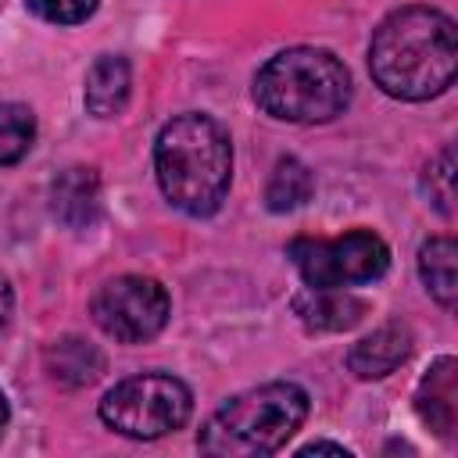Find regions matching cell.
Here are the masks:
<instances>
[{
    "mask_svg": "<svg viewBox=\"0 0 458 458\" xmlns=\"http://www.w3.org/2000/svg\"><path fill=\"white\" fill-rule=\"evenodd\" d=\"M369 72L386 97L397 100L440 97L458 72L454 18L422 4L386 14L369 43Z\"/></svg>",
    "mask_w": 458,
    "mask_h": 458,
    "instance_id": "1",
    "label": "cell"
},
{
    "mask_svg": "<svg viewBox=\"0 0 458 458\" xmlns=\"http://www.w3.org/2000/svg\"><path fill=\"white\" fill-rule=\"evenodd\" d=\"M422 190L440 215H454V150L444 147L422 172Z\"/></svg>",
    "mask_w": 458,
    "mask_h": 458,
    "instance_id": "17",
    "label": "cell"
},
{
    "mask_svg": "<svg viewBox=\"0 0 458 458\" xmlns=\"http://www.w3.org/2000/svg\"><path fill=\"white\" fill-rule=\"evenodd\" d=\"M419 276L440 308H454L458 297V243L451 236H429L419 247Z\"/></svg>",
    "mask_w": 458,
    "mask_h": 458,
    "instance_id": "13",
    "label": "cell"
},
{
    "mask_svg": "<svg viewBox=\"0 0 458 458\" xmlns=\"http://www.w3.org/2000/svg\"><path fill=\"white\" fill-rule=\"evenodd\" d=\"M7 419H11V408H7V397H4V390H0V433H4Z\"/></svg>",
    "mask_w": 458,
    "mask_h": 458,
    "instance_id": "21",
    "label": "cell"
},
{
    "mask_svg": "<svg viewBox=\"0 0 458 458\" xmlns=\"http://www.w3.org/2000/svg\"><path fill=\"white\" fill-rule=\"evenodd\" d=\"M308 394L290 379L250 386L218 404L197 433V447L215 458H261L286 447L308 419Z\"/></svg>",
    "mask_w": 458,
    "mask_h": 458,
    "instance_id": "3",
    "label": "cell"
},
{
    "mask_svg": "<svg viewBox=\"0 0 458 458\" xmlns=\"http://www.w3.org/2000/svg\"><path fill=\"white\" fill-rule=\"evenodd\" d=\"M36 140V114L32 107L7 100L0 104V165H18Z\"/></svg>",
    "mask_w": 458,
    "mask_h": 458,
    "instance_id": "16",
    "label": "cell"
},
{
    "mask_svg": "<svg viewBox=\"0 0 458 458\" xmlns=\"http://www.w3.org/2000/svg\"><path fill=\"white\" fill-rule=\"evenodd\" d=\"M293 311H297V318H301L308 329H318V333H344V329H351V326L361 322L365 301H358L354 293L336 290V286H304V290L293 297Z\"/></svg>",
    "mask_w": 458,
    "mask_h": 458,
    "instance_id": "11",
    "label": "cell"
},
{
    "mask_svg": "<svg viewBox=\"0 0 458 458\" xmlns=\"http://www.w3.org/2000/svg\"><path fill=\"white\" fill-rule=\"evenodd\" d=\"M415 411L419 419L437 433V437H451L454 419H458V361L451 354L437 358L426 376L419 379L415 390Z\"/></svg>",
    "mask_w": 458,
    "mask_h": 458,
    "instance_id": "9",
    "label": "cell"
},
{
    "mask_svg": "<svg viewBox=\"0 0 458 458\" xmlns=\"http://www.w3.org/2000/svg\"><path fill=\"white\" fill-rule=\"evenodd\" d=\"M50 211L68 229H89L100 218V179L86 165L57 172L50 182Z\"/></svg>",
    "mask_w": 458,
    "mask_h": 458,
    "instance_id": "8",
    "label": "cell"
},
{
    "mask_svg": "<svg viewBox=\"0 0 458 458\" xmlns=\"http://www.w3.org/2000/svg\"><path fill=\"white\" fill-rule=\"evenodd\" d=\"M11 311H14V290H11V283H7V276L0 272V329L7 326V318H11Z\"/></svg>",
    "mask_w": 458,
    "mask_h": 458,
    "instance_id": "20",
    "label": "cell"
},
{
    "mask_svg": "<svg viewBox=\"0 0 458 458\" xmlns=\"http://www.w3.org/2000/svg\"><path fill=\"white\" fill-rule=\"evenodd\" d=\"M311 190H315V179H311L308 165L297 157H279L272 168V179L265 186V204H268V211L283 215V211L301 208L311 197Z\"/></svg>",
    "mask_w": 458,
    "mask_h": 458,
    "instance_id": "15",
    "label": "cell"
},
{
    "mask_svg": "<svg viewBox=\"0 0 458 458\" xmlns=\"http://www.w3.org/2000/svg\"><path fill=\"white\" fill-rule=\"evenodd\" d=\"M47 369L57 383L64 386H82V383H93L104 369V358L93 344L79 340V336H64L57 344L47 347Z\"/></svg>",
    "mask_w": 458,
    "mask_h": 458,
    "instance_id": "14",
    "label": "cell"
},
{
    "mask_svg": "<svg viewBox=\"0 0 458 458\" xmlns=\"http://www.w3.org/2000/svg\"><path fill=\"white\" fill-rule=\"evenodd\" d=\"M89 315L104 336L118 344H143L165 329L172 301L168 290L150 276H118L93 293Z\"/></svg>",
    "mask_w": 458,
    "mask_h": 458,
    "instance_id": "7",
    "label": "cell"
},
{
    "mask_svg": "<svg viewBox=\"0 0 458 458\" xmlns=\"http://www.w3.org/2000/svg\"><path fill=\"white\" fill-rule=\"evenodd\" d=\"M297 454H340V458H347L351 451L344 447V444H329V440H311V444H304Z\"/></svg>",
    "mask_w": 458,
    "mask_h": 458,
    "instance_id": "19",
    "label": "cell"
},
{
    "mask_svg": "<svg viewBox=\"0 0 458 458\" xmlns=\"http://www.w3.org/2000/svg\"><path fill=\"white\" fill-rule=\"evenodd\" d=\"M254 104L293 125L333 122L351 104V72L322 47H290L258 68Z\"/></svg>",
    "mask_w": 458,
    "mask_h": 458,
    "instance_id": "4",
    "label": "cell"
},
{
    "mask_svg": "<svg viewBox=\"0 0 458 458\" xmlns=\"http://www.w3.org/2000/svg\"><path fill=\"white\" fill-rule=\"evenodd\" d=\"M129 89H132L129 61L122 54H100L86 72V89H82L86 111L93 118H114L125 111Z\"/></svg>",
    "mask_w": 458,
    "mask_h": 458,
    "instance_id": "12",
    "label": "cell"
},
{
    "mask_svg": "<svg viewBox=\"0 0 458 458\" xmlns=\"http://www.w3.org/2000/svg\"><path fill=\"white\" fill-rule=\"evenodd\" d=\"M100 422L132 440H157L186 426L193 411V394L182 379L168 372H140L114 383L100 401Z\"/></svg>",
    "mask_w": 458,
    "mask_h": 458,
    "instance_id": "5",
    "label": "cell"
},
{
    "mask_svg": "<svg viewBox=\"0 0 458 458\" xmlns=\"http://www.w3.org/2000/svg\"><path fill=\"white\" fill-rule=\"evenodd\" d=\"M293 268L301 272L304 286H361V283H376L386 268H390V247L369 233V229H354L344 233L336 240H315V236H297L286 247Z\"/></svg>",
    "mask_w": 458,
    "mask_h": 458,
    "instance_id": "6",
    "label": "cell"
},
{
    "mask_svg": "<svg viewBox=\"0 0 458 458\" xmlns=\"http://www.w3.org/2000/svg\"><path fill=\"white\" fill-rule=\"evenodd\" d=\"M408 354H411V329L404 322H386L347 351V369L358 379H383L397 365H404Z\"/></svg>",
    "mask_w": 458,
    "mask_h": 458,
    "instance_id": "10",
    "label": "cell"
},
{
    "mask_svg": "<svg viewBox=\"0 0 458 458\" xmlns=\"http://www.w3.org/2000/svg\"><path fill=\"white\" fill-rule=\"evenodd\" d=\"M154 172L165 200L193 218L222 208L233 179V140L211 114L186 111L161 125L154 143Z\"/></svg>",
    "mask_w": 458,
    "mask_h": 458,
    "instance_id": "2",
    "label": "cell"
},
{
    "mask_svg": "<svg viewBox=\"0 0 458 458\" xmlns=\"http://www.w3.org/2000/svg\"><path fill=\"white\" fill-rule=\"evenodd\" d=\"M32 14H39L50 25H79L86 21L100 0H25Z\"/></svg>",
    "mask_w": 458,
    "mask_h": 458,
    "instance_id": "18",
    "label": "cell"
}]
</instances>
